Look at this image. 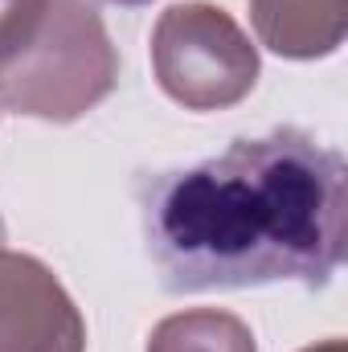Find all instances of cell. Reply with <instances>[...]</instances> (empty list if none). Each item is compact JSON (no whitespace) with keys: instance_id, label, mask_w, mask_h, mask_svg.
<instances>
[{"instance_id":"1","label":"cell","mask_w":348,"mask_h":352,"mask_svg":"<svg viewBox=\"0 0 348 352\" xmlns=\"http://www.w3.org/2000/svg\"><path fill=\"white\" fill-rule=\"evenodd\" d=\"M348 164L299 127L234 140L168 173L144 197L148 250L164 291L328 287L345 263Z\"/></svg>"},{"instance_id":"2","label":"cell","mask_w":348,"mask_h":352,"mask_svg":"<svg viewBox=\"0 0 348 352\" xmlns=\"http://www.w3.org/2000/svg\"><path fill=\"white\" fill-rule=\"evenodd\" d=\"M119 82V54L90 0H37L0 54V102L45 123H74Z\"/></svg>"},{"instance_id":"3","label":"cell","mask_w":348,"mask_h":352,"mask_svg":"<svg viewBox=\"0 0 348 352\" xmlns=\"http://www.w3.org/2000/svg\"><path fill=\"white\" fill-rule=\"evenodd\" d=\"M152 70L160 90L184 111H226L259 82V50L226 8L188 0L160 12Z\"/></svg>"},{"instance_id":"4","label":"cell","mask_w":348,"mask_h":352,"mask_svg":"<svg viewBox=\"0 0 348 352\" xmlns=\"http://www.w3.org/2000/svg\"><path fill=\"white\" fill-rule=\"evenodd\" d=\"M0 352H87V320L33 254L0 250Z\"/></svg>"},{"instance_id":"5","label":"cell","mask_w":348,"mask_h":352,"mask_svg":"<svg viewBox=\"0 0 348 352\" xmlns=\"http://www.w3.org/2000/svg\"><path fill=\"white\" fill-rule=\"evenodd\" d=\"M250 21L270 54L312 62L345 45L348 0H250Z\"/></svg>"},{"instance_id":"6","label":"cell","mask_w":348,"mask_h":352,"mask_svg":"<svg viewBox=\"0 0 348 352\" xmlns=\"http://www.w3.org/2000/svg\"><path fill=\"white\" fill-rule=\"evenodd\" d=\"M148 352H259L254 332L234 311L197 307L160 320L148 336Z\"/></svg>"},{"instance_id":"7","label":"cell","mask_w":348,"mask_h":352,"mask_svg":"<svg viewBox=\"0 0 348 352\" xmlns=\"http://www.w3.org/2000/svg\"><path fill=\"white\" fill-rule=\"evenodd\" d=\"M33 8H37V0H0V54L21 37V29L33 16Z\"/></svg>"},{"instance_id":"8","label":"cell","mask_w":348,"mask_h":352,"mask_svg":"<svg viewBox=\"0 0 348 352\" xmlns=\"http://www.w3.org/2000/svg\"><path fill=\"white\" fill-rule=\"evenodd\" d=\"M303 352H348V349H345V340H324V344H312Z\"/></svg>"},{"instance_id":"9","label":"cell","mask_w":348,"mask_h":352,"mask_svg":"<svg viewBox=\"0 0 348 352\" xmlns=\"http://www.w3.org/2000/svg\"><path fill=\"white\" fill-rule=\"evenodd\" d=\"M111 4H127V8H135V4H152V0H111Z\"/></svg>"},{"instance_id":"10","label":"cell","mask_w":348,"mask_h":352,"mask_svg":"<svg viewBox=\"0 0 348 352\" xmlns=\"http://www.w3.org/2000/svg\"><path fill=\"white\" fill-rule=\"evenodd\" d=\"M0 250H4V217H0Z\"/></svg>"}]
</instances>
